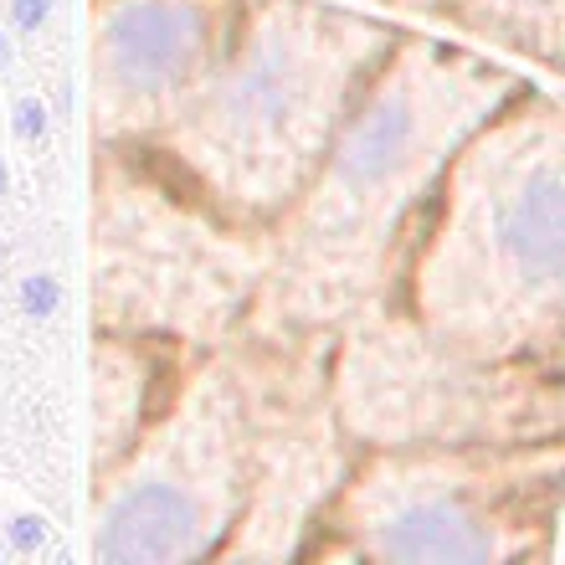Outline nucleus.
I'll use <instances>...</instances> for the list:
<instances>
[{"label":"nucleus","mask_w":565,"mask_h":565,"mask_svg":"<svg viewBox=\"0 0 565 565\" xmlns=\"http://www.w3.org/2000/svg\"><path fill=\"white\" fill-rule=\"evenodd\" d=\"M493 247L520 282H565V164H540L499 201Z\"/></svg>","instance_id":"obj_1"},{"label":"nucleus","mask_w":565,"mask_h":565,"mask_svg":"<svg viewBox=\"0 0 565 565\" xmlns=\"http://www.w3.org/2000/svg\"><path fill=\"white\" fill-rule=\"evenodd\" d=\"M195 36H201L195 11L170 6V0H139L108 21L104 62L129 88H160L164 77H175L191 62Z\"/></svg>","instance_id":"obj_2"},{"label":"nucleus","mask_w":565,"mask_h":565,"mask_svg":"<svg viewBox=\"0 0 565 565\" xmlns=\"http://www.w3.org/2000/svg\"><path fill=\"white\" fill-rule=\"evenodd\" d=\"M195 524H201V514H195L191 493H180L175 483H145V489L124 493L119 504L108 509L93 555L104 565L175 561V555L191 545Z\"/></svg>","instance_id":"obj_3"},{"label":"nucleus","mask_w":565,"mask_h":565,"mask_svg":"<svg viewBox=\"0 0 565 565\" xmlns=\"http://www.w3.org/2000/svg\"><path fill=\"white\" fill-rule=\"evenodd\" d=\"M381 555L386 561H431V565H462L489 561L493 540L483 524L458 504H412L391 524H381Z\"/></svg>","instance_id":"obj_4"},{"label":"nucleus","mask_w":565,"mask_h":565,"mask_svg":"<svg viewBox=\"0 0 565 565\" xmlns=\"http://www.w3.org/2000/svg\"><path fill=\"white\" fill-rule=\"evenodd\" d=\"M412 145H417V114L406 98H386L355 124L340 154V175L350 185H381L412 160Z\"/></svg>","instance_id":"obj_5"},{"label":"nucleus","mask_w":565,"mask_h":565,"mask_svg":"<svg viewBox=\"0 0 565 565\" xmlns=\"http://www.w3.org/2000/svg\"><path fill=\"white\" fill-rule=\"evenodd\" d=\"M62 303V288L57 278H46V273H31V278H21V313L26 319H52Z\"/></svg>","instance_id":"obj_6"},{"label":"nucleus","mask_w":565,"mask_h":565,"mask_svg":"<svg viewBox=\"0 0 565 565\" xmlns=\"http://www.w3.org/2000/svg\"><path fill=\"white\" fill-rule=\"evenodd\" d=\"M11 129H15V139L36 145V139L46 135V104H42V98H21V104H15V114H11Z\"/></svg>","instance_id":"obj_7"},{"label":"nucleus","mask_w":565,"mask_h":565,"mask_svg":"<svg viewBox=\"0 0 565 565\" xmlns=\"http://www.w3.org/2000/svg\"><path fill=\"white\" fill-rule=\"evenodd\" d=\"M46 540V524L36 520V514H21V520H11V530H6V545H15V551H36Z\"/></svg>","instance_id":"obj_8"},{"label":"nucleus","mask_w":565,"mask_h":565,"mask_svg":"<svg viewBox=\"0 0 565 565\" xmlns=\"http://www.w3.org/2000/svg\"><path fill=\"white\" fill-rule=\"evenodd\" d=\"M46 15H52V0H11L15 31H42Z\"/></svg>","instance_id":"obj_9"},{"label":"nucleus","mask_w":565,"mask_h":565,"mask_svg":"<svg viewBox=\"0 0 565 565\" xmlns=\"http://www.w3.org/2000/svg\"><path fill=\"white\" fill-rule=\"evenodd\" d=\"M520 11H551V6H561V0H514Z\"/></svg>","instance_id":"obj_10"},{"label":"nucleus","mask_w":565,"mask_h":565,"mask_svg":"<svg viewBox=\"0 0 565 565\" xmlns=\"http://www.w3.org/2000/svg\"><path fill=\"white\" fill-rule=\"evenodd\" d=\"M6 67H11V36L0 31V73H6Z\"/></svg>","instance_id":"obj_11"},{"label":"nucleus","mask_w":565,"mask_h":565,"mask_svg":"<svg viewBox=\"0 0 565 565\" xmlns=\"http://www.w3.org/2000/svg\"><path fill=\"white\" fill-rule=\"evenodd\" d=\"M6 191H11V170H6V160H0V201H6Z\"/></svg>","instance_id":"obj_12"},{"label":"nucleus","mask_w":565,"mask_h":565,"mask_svg":"<svg viewBox=\"0 0 565 565\" xmlns=\"http://www.w3.org/2000/svg\"><path fill=\"white\" fill-rule=\"evenodd\" d=\"M0 555H6V540H0Z\"/></svg>","instance_id":"obj_13"}]
</instances>
